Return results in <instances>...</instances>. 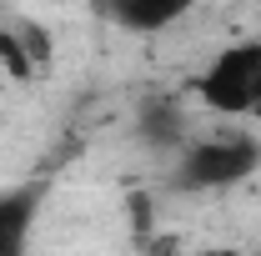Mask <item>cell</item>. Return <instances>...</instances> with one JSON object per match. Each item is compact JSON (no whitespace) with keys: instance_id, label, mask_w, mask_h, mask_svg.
<instances>
[{"instance_id":"2","label":"cell","mask_w":261,"mask_h":256,"mask_svg":"<svg viewBox=\"0 0 261 256\" xmlns=\"http://www.w3.org/2000/svg\"><path fill=\"white\" fill-rule=\"evenodd\" d=\"M196 96L221 116H251L261 96V40L221 50L206 65V75L196 81Z\"/></svg>"},{"instance_id":"3","label":"cell","mask_w":261,"mask_h":256,"mask_svg":"<svg viewBox=\"0 0 261 256\" xmlns=\"http://www.w3.org/2000/svg\"><path fill=\"white\" fill-rule=\"evenodd\" d=\"M106 15L121 25V31H136V35H156V31H171L181 15H191L196 0H100Z\"/></svg>"},{"instance_id":"4","label":"cell","mask_w":261,"mask_h":256,"mask_svg":"<svg viewBox=\"0 0 261 256\" xmlns=\"http://www.w3.org/2000/svg\"><path fill=\"white\" fill-rule=\"evenodd\" d=\"M35 211H40V186H20V191L0 196V256H15L31 241Z\"/></svg>"},{"instance_id":"1","label":"cell","mask_w":261,"mask_h":256,"mask_svg":"<svg viewBox=\"0 0 261 256\" xmlns=\"http://www.w3.org/2000/svg\"><path fill=\"white\" fill-rule=\"evenodd\" d=\"M261 166V146L251 136H211V141H196L186 146V156L176 166V186L181 191H226L236 181H246Z\"/></svg>"},{"instance_id":"6","label":"cell","mask_w":261,"mask_h":256,"mask_svg":"<svg viewBox=\"0 0 261 256\" xmlns=\"http://www.w3.org/2000/svg\"><path fill=\"white\" fill-rule=\"evenodd\" d=\"M0 65H10L15 75H31V56H25V45L10 31H0Z\"/></svg>"},{"instance_id":"5","label":"cell","mask_w":261,"mask_h":256,"mask_svg":"<svg viewBox=\"0 0 261 256\" xmlns=\"http://www.w3.org/2000/svg\"><path fill=\"white\" fill-rule=\"evenodd\" d=\"M136 131H141V141L146 146H181V136H186V116H181V106L171 96H151L141 100V116H136Z\"/></svg>"}]
</instances>
